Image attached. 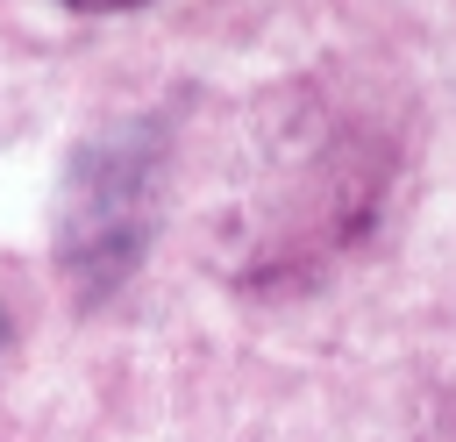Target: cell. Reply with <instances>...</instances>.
<instances>
[{"label":"cell","instance_id":"obj_1","mask_svg":"<svg viewBox=\"0 0 456 442\" xmlns=\"http://www.w3.org/2000/svg\"><path fill=\"white\" fill-rule=\"evenodd\" d=\"M142 207H150V135H107L100 150L78 157L71 171V221H64V257L107 285L128 271L135 242H142Z\"/></svg>","mask_w":456,"mask_h":442},{"label":"cell","instance_id":"obj_2","mask_svg":"<svg viewBox=\"0 0 456 442\" xmlns=\"http://www.w3.org/2000/svg\"><path fill=\"white\" fill-rule=\"evenodd\" d=\"M64 7H86V14H114V7H142V0H64Z\"/></svg>","mask_w":456,"mask_h":442}]
</instances>
